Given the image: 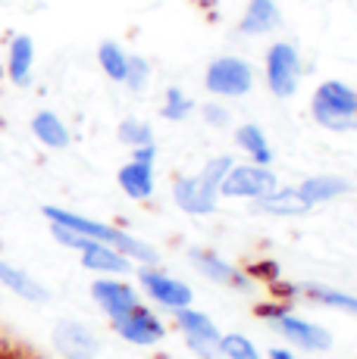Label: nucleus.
Segmentation results:
<instances>
[{
	"instance_id": "obj_1",
	"label": "nucleus",
	"mask_w": 357,
	"mask_h": 359,
	"mask_svg": "<svg viewBox=\"0 0 357 359\" xmlns=\"http://www.w3.org/2000/svg\"><path fill=\"white\" fill-rule=\"evenodd\" d=\"M44 216L51 219V225H63V229H72L85 238L98 241V244H113V250H119L122 257H132L138 262H154L157 259V250L141 241H135L132 234L113 229V225H104V222H94V219H85L79 212H70L63 206H44Z\"/></svg>"
},
{
	"instance_id": "obj_2",
	"label": "nucleus",
	"mask_w": 357,
	"mask_h": 359,
	"mask_svg": "<svg viewBox=\"0 0 357 359\" xmlns=\"http://www.w3.org/2000/svg\"><path fill=\"white\" fill-rule=\"evenodd\" d=\"M232 169L229 156H216L204 165L201 175H191V178H178L173 184V197L176 206L185 212H214L216 210V194H219V182L226 178V172Z\"/></svg>"
},
{
	"instance_id": "obj_3",
	"label": "nucleus",
	"mask_w": 357,
	"mask_h": 359,
	"mask_svg": "<svg viewBox=\"0 0 357 359\" xmlns=\"http://www.w3.org/2000/svg\"><path fill=\"white\" fill-rule=\"evenodd\" d=\"M313 119L329 131H357V91L345 81H323L313 94Z\"/></svg>"
},
{
	"instance_id": "obj_4",
	"label": "nucleus",
	"mask_w": 357,
	"mask_h": 359,
	"mask_svg": "<svg viewBox=\"0 0 357 359\" xmlns=\"http://www.w3.org/2000/svg\"><path fill=\"white\" fill-rule=\"evenodd\" d=\"M204 85H207L210 94H219V97H242V94H248L254 88V72L245 60L219 57L207 66Z\"/></svg>"
},
{
	"instance_id": "obj_5",
	"label": "nucleus",
	"mask_w": 357,
	"mask_h": 359,
	"mask_svg": "<svg viewBox=\"0 0 357 359\" xmlns=\"http://www.w3.org/2000/svg\"><path fill=\"white\" fill-rule=\"evenodd\" d=\"M301 81V57L288 41H279L266 50V85L276 97H292Z\"/></svg>"
},
{
	"instance_id": "obj_6",
	"label": "nucleus",
	"mask_w": 357,
	"mask_h": 359,
	"mask_svg": "<svg viewBox=\"0 0 357 359\" xmlns=\"http://www.w3.org/2000/svg\"><path fill=\"white\" fill-rule=\"evenodd\" d=\"M276 191V175H273L266 165H235L232 163V169L226 172V178L219 182V194L223 197H266Z\"/></svg>"
},
{
	"instance_id": "obj_7",
	"label": "nucleus",
	"mask_w": 357,
	"mask_h": 359,
	"mask_svg": "<svg viewBox=\"0 0 357 359\" xmlns=\"http://www.w3.org/2000/svg\"><path fill=\"white\" fill-rule=\"evenodd\" d=\"M53 347H57V353L63 359H94L100 344L88 325L66 319V322H57V328H53Z\"/></svg>"
},
{
	"instance_id": "obj_8",
	"label": "nucleus",
	"mask_w": 357,
	"mask_h": 359,
	"mask_svg": "<svg viewBox=\"0 0 357 359\" xmlns=\"http://www.w3.org/2000/svg\"><path fill=\"white\" fill-rule=\"evenodd\" d=\"M113 328L119 337H126L129 344H138V347H150V344H157L163 334H167V331H163V322L144 306H135V309H129L126 316L113 319Z\"/></svg>"
},
{
	"instance_id": "obj_9",
	"label": "nucleus",
	"mask_w": 357,
	"mask_h": 359,
	"mask_svg": "<svg viewBox=\"0 0 357 359\" xmlns=\"http://www.w3.org/2000/svg\"><path fill=\"white\" fill-rule=\"evenodd\" d=\"M276 328L279 334L288 337V344H298V347L304 350H329V344H332V337H329L326 328L313 325V322H304V319H294V316H276Z\"/></svg>"
},
{
	"instance_id": "obj_10",
	"label": "nucleus",
	"mask_w": 357,
	"mask_h": 359,
	"mask_svg": "<svg viewBox=\"0 0 357 359\" xmlns=\"http://www.w3.org/2000/svg\"><path fill=\"white\" fill-rule=\"evenodd\" d=\"M91 297L98 300V306L104 309L110 319H119V316H126L129 309L138 306V297L129 285H122V281H113V278H100L91 285Z\"/></svg>"
},
{
	"instance_id": "obj_11",
	"label": "nucleus",
	"mask_w": 357,
	"mask_h": 359,
	"mask_svg": "<svg viewBox=\"0 0 357 359\" xmlns=\"http://www.w3.org/2000/svg\"><path fill=\"white\" fill-rule=\"evenodd\" d=\"M141 285L157 303H163V306H169V309L191 306L188 285H182V281L169 278V275H163V272H141Z\"/></svg>"
},
{
	"instance_id": "obj_12",
	"label": "nucleus",
	"mask_w": 357,
	"mask_h": 359,
	"mask_svg": "<svg viewBox=\"0 0 357 359\" xmlns=\"http://www.w3.org/2000/svg\"><path fill=\"white\" fill-rule=\"evenodd\" d=\"M279 22H283V16H279V6L273 0H248L238 32L257 38V34H270L273 29H279Z\"/></svg>"
},
{
	"instance_id": "obj_13",
	"label": "nucleus",
	"mask_w": 357,
	"mask_h": 359,
	"mask_svg": "<svg viewBox=\"0 0 357 359\" xmlns=\"http://www.w3.org/2000/svg\"><path fill=\"white\" fill-rule=\"evenodd\" d=\"M32 66H35V44L29 34H16L10 44V60H6V72L10 81L19 88H25L32 81Z\"/></svg>"
},
{
	"instance_id": "obj_14",
	"label": "nucleus",
	"mask_w": 357,
	"mask_h": 359,
	"mask_svg": "<svg viewBox=\"0 0 357 359\" xmlns=\"http://www.w3.org/2000/svg\"><path fill=\"white\" fill-rule=\"evenodd\" d=\"M191 262L197 266V272H201L204 278H214V281H219V285H235V287L248 285V281H245V275L238 272V269H232L229 262H223L216 253L191 250Z\"/></svg>"
},
{
	"instance_id": "obj_15",
	"label": "nucleus",
	"mask_w": 357,
	"mask_h": 359,
	"mask_svg": "<svg viewBox=\"0 0 357 359\" xmlns=\"http://www.w3.org/2000/svg\"><path fill=\"white\" fill-rule=\"evenodd\" d=\"M82 266L91 269V272L116 275V272H129V257H122L119 250H113V247L94 241L88 250H82Z\"/></svg>"
},
{
	"instance_id": "obj_16",
	"label": "nucleus",
	"mask_w": 357,
	"mask_h": 359,
	"mask_svg": "<svg viewBox=\"0 0 357 359\" xmlns=\"http://www.w3.org/2000/svg\"><path fill=\"white\" fill-rule=\"evenodd\" d=\"M0 285L10 287V291L19 294L22 300H32V303H44L47 300V291L38 285L35 278H32V275H25L22 269L10 266V262H4V259H0Z\"/></svg>"
},
{
	"instance_id": "obj_17",
	"label": "nucleus",
	"mask_w": 357,
	"mask_h": 359,
	"mask_svg": "<svg viewBox=\"0 0 357 359\" xmlns=\"http://www.w3.org/2000/svg\"><path fill=\"white\" fill-rule=\"evenodd\" d=\"M119 188L126 191L129 197L135 200H144L154 194V169H150V163H129L119 169Z\"/></svg>"
},
{
	"instance_id": "obj_18",
	"label": "nucleus",
	"mask_w": 357,
	"mask_h": 359,
	"mask_svg": "<svg viewBox=\"0 0 357 359\" xmlns=\"http://www.w3.org/2000/svg\"><path fill=\"white\" fill-rule=\"evenodd\" d=\"M294 191H298V197L304 200L307 210H311V206L326 203V200L345 194L348 182H342V178H335V175H317V178H307V182L301 184V188H294Z\"/></svg>"
},
{
	"instance_id": "obj_19",
	"label": "nucleus",
	"mask_w": 357,
	"mask_h": 359,
	"mask_svg": "<svg viewBox=\"0 0 357 359\" xmlns=\"http://www.w3.org/2000/svg\"><path fill=\"white\" fill-rule=\"evenodd\" d=\"M32 131H35L38 141L51 150H63L66 144H70V131H66L63 119H60L57 113H51V109H41L35 119H32Z\"/></svg>"
},
{
	"instance_id": "obj_20",
	"label": "nucleus",
	"mask_w": 357,
	"mask_h": 359,
	"mask_svg": "<svg viewBox=\"0 0 357 359\" xmlns=\"http://www.w3.org/2000/svg\"><path fill=\"white\" fill-rule=\"evenodd\" d=\"M254 210L270 212V216H298V212L307 210V203L298 197V191L288 188V191H273L266 197H257L254 200Z\"/></svg>"
},
{
	"instance_id": "obj_21",
	"label": "nucleus",
	"mask_w": 357,
	"mask_h": 359,
	"mask_svg": "<svg viewBox=\"0 0 357 359\" xmlns=\"http://www.w3.org/2000/svg\"><path fill=\"white\" fill-rule=\"evenodd\" d=\"M176 325L185 331L188 337H201V341H216L219 344V331L214 325V319H207L204 313H197V309H191V306H182V309H176Z\"/></svg>"
},
{
	"instance_id": "obj_22",
	"label": "nucleus",
	"mask_w": 357,
	"mask_h": 359,
	"mask_svg": "<svg viewBox=\"0 0 357 359\" xmlns=\"http://www.w3.org/2000/svg\"><path fill=\"white\" fill-rule=\"evenodd\" d=\"M235 141H238V147H242L245 154L254 156V163H257V165H266L273 160L270 144H266L264 131H260L257 126H242V128H238V135H235Z\"/></svg>"
},
{
	"instance_id": "obj_23",
	"label": "nucleus",
	"mask_w": 357,
	"mask_h": 359,
	"mask_svg": "<svg viewBox=\"0 0 357 359\" xmlns=\"http://www.w3.org/2000/svg\"><path fill=\"white\" fill-rule=\"evenodd\" d=\"M98 63L107 72V79H113V81L126 79L129 57H126V50H122L119 44H113V41H104V44L98 47Z\"/></svg>"
},
{
	"instance_id": "obj_24",
	"label": "nucleus",
	"mask_w": 357,
	"mask_h": 359,
	"mask_svg": "<svg viewBox=\"0 0 357 359\" xmlns=\"http://www.w3.org/2000/svg\"><path fill=\"white\" fill-rule=\"evenodd\" d=\"M119 141L126 147H148L154 144V131H150L148 122H138V119H122L119 122Z\"/></svg>"
},
{
	"instance_id": "obj_25",
	"label": "nucleus",
	"mask_w": 357,
	"mask_h": 359,
	"mask_svg": "<svg viewBox=\"0 0 357 359\" xmlns=\"http://www.w3.org/2000/svg\"><path fill=\"white\" fill-rule=\"evenodd\" d=\"M219 353L229 356V359H260L257 347H254V344L245 334H226V337H219Z\"/></svg>"
},
{
	"instance_id": "obj_26",
	"label": "nucleus",
	"mask_w": 357,
	"mask_h": 359,
	"mask_svg": "<svg viewBox=\"0 0 357 359\" xmlns=\"http://www.w3.org/2000/svg\"><path fill=\"white\" fill-rule=\"evenodd\" d=\"M307 294L317 303H326V306H332V309H345V313L357 316V297H351V294H339V291H329V287H307Z\"/></svg>"
},
{
	"instance_id": "obj_27",
	"label": "nucleus",
	"mask_w": 357,
	"mask_h": 359,
	"mask_svg": "<svg viewBox=\"0 0 357 359\" xmlns=\"http://www.w3.org/2000/svg\"><path fill=\"white\" fill-rule=\"evenodd\" d=\"M191 97H185L178 88H169L167 91V100H163V119H173V122H178V119H185V116L191 113Z\"/></svg>"
},
{
	"instance_id": "obj_28",
	"label": "nucleus",
	"mask_w": 357,
	"mask_h": 359,
	"mask_svg": "<svg viewBox=\"0 0 357 359\" xmlns=\"http://www.w3.org/2000/svg\"><path fill=\"white\" fill-rule=\"evenodd\" d=\"M126 81L132 91H144L148 88V81H150V66H148V60H141V57H129V66H126Z\"/></svg>"
},
{
	"instance_id": "obj_29",
	"label": "nucleus",
	"mask_w": 357,
	"mask_h": 359,
	"mask_svg": "<svg viewBox=\"0 0 357 359\" xmlns=\"http://www.w3.org/2000/svg\"><path fill=\"white\" fill-rule=\"evenodd\" d=\"M204 119H207L210 126H226L229 113H226L223 107H214V103H207V107H204Z\"/></svg>"
},
{
	"instance_id": "obj_30",
	"label": "nucleus",
	"mask_w": 357,
	"mask_h": 359,
	"mask_svg": "<svg viewBox=\"0 0 357 359\" xmlns=\"http://www.w3.org/2000/svg\"><path fill=\"white\" fill-rule=\"evenodd\" d=\"M154 156H157V147H154V144L132 150V160H135V163H154Z\"/></svg>"
},
{
	"instance_id": "obj_31",
	"label": "nucleus",
	"mask_w": 357,
	"mask_h": 359,
	"mask_svg": "<svg viewBox=\"0 0 357 359\" xmlns=\"http://www.w3.org/2000/svg\"><path fill=\"white\" fill-rule=\"evenodd\" d=\"M270 359H294V356L288 353V350H273V353H270Z\"/></svg>"
}]
</instances>
